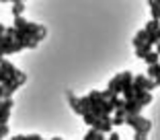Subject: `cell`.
Masks as SVG:
<instances>
[{"label": "cell", "instance_id": "obj_17", "mask_svg": "<svg viewBox=\"0 0 160 140\" xmlns=\"http://www.w3.org/2000/svg\"><path fill=\"white\" fill-rule=\"evenodd\" d=\"M82 120H84V124H86V126H90V128H92L94 124H97V120H99V117H94L92 113H84V116H82Z\"/></svg>", "mask_w": 160, "mask_h": 140}, {"label": "cell", "instance_id": "obj_3", "mask_svg": "<svg viewBox=\"0 0 160 140\" xmlns=\"http://www.w3.org/2000/svg\"><path fill=\"white\" fill-rule=\"evenodd\" d=\"M12 99H2L0 101V124H6L10 117V111H12Z\"/></svg>", "mask_w": 160, "mask_h": 140}, {"label": "cell", "instance_id": "obj_13", "mask_svg": "<svg viewBox=\"0 0 160 140\" xmlns=\"http://www.w3.org/2000/svg\"><path fill=\"white\" fill-rule=\"evenodd\" d=\"M84 140H105V134H101V132H97V130L90 128V130L84 134Z\"/></svg>", "mask_w": 160, "mask_h": 140}, {"label": "cell", "instance_id": "obj_11", "mask_svg": "<svg viewBox=\"0 0 160 140\" xmlns=\"http://www.w3.org/2000/svg\"><path fill=\"white\" fill-rule=\"evenodd\" d=\"M23 10H25V2H12V17L14 19H19V17H23Z\"/></svg>", "mask_w": 160, "mask_h": 140}, {"label": "cell", "instance_id": "obj_19", "mask_svg": "<svg viewBox=\"0 0 160 140\" xmlns=\"http://www.w3.org/2000/svg\"><path fill=\"white\" fill-rule=\"evenodd\" d=\"M150 103H152V93H146L144 99L140 101V105H142V107H146V105H150Z\"/></svg>", "mask_w": 160, "mask_h": 140}, {"label": "cell", "instance_id": "obj_12", "mask_svg": "<svg viewBox=\"0 0 160 140\" xmlns=\"http://www.w3.org/2000/svg\"><path fill=\"white\" fill-rule=\"evenodd\" d=\"M158 76H160V64L148 66V78H150V80H156Z\"/></svg>", "mask_w": 160, "mask_h": 140}, {"label": "cell", "instance_id": "obj_20", "mask_svg": "<svg viewBox=\"0 0 160 140\" xmlns=\"http://www.w3.org/2000/svg\"><path fill=\"white\" fill-rule=\"evenodd\" d=\"M14 83L19 84V87H21V84H25V83H27V74H25V72H19V76L14 78Z\"/></svg>", "mask_w": 160, "mask_h": 140}, {"label": "cell", "instance_id": "obj_10", "mask_svg": "<svg viewBox=\"0 0 160 140\" xmlns=\"http://www.w3.org/2000/svg\"><path fill=\"white\" fill-rule=\"evenodd\" d=\"M148 6L152 13V21H160V0H150Z\"/></svg>", "mask_w": 160, "mask_h": 140}, {"label": "cell", "instance_id": "obj_18", "mask_svg": "<svg viewBox=\"0 0 160 140\" xmlns=\"http://www.w3.org/2000/svg\"><path fill=\"white\" fill-rule=\"evenodd\" d=\"M8 83H10V78L6 76V72H4V70L0 68V84H2V87H6Z\"/></svg>", "mask_w": 160, "mask_h": 140}, {"label": "cell", "instance_id": "obj_23", "mask_svg": "<svg viewBox=\"0 0 160 140\" xmlns=\"http://www.w3.org/2000/svg\"><path fill=\"white\" fill-rule=\"evenodd\" d=\"M154 51H156V54H158V56H160V41L156 43V50H154Z\"/></svg>", "mask_w": 160, "mask_h": 140}, {"label": "cell", "instance_id": "obj_9", "mask_svg": "<svg viewBox=\"0 0 160 140\" xmlns=\"http://www.w3.org/2000/svg\"><path fill=\"white\" fill-rule=\"evenodd\" d=\"M132 84H133V74H132V72H127V70H125V72H121V93L125 89H129Z\"/></svg>", "mask_w": 160, "mask_h": 140}, {"label": "cell", "instance_id": "obj_16", "mask_svg": "<svg viewBox=\"0 0 160 140\" xmlns=\"http://www.w3.org/2000/svg\"><path fill=\"white\" fill-rule=\"evenodd\" d=\"M158 29H160V21H148V25H146L144 31L146 33H154V31H158Z\"/></svg>", "mask_w": 160, "mask_h": 140}, {"label": "cell", "instance_id": "obj_6", "mask_svg": "<svg viewBox=\"0 0 160 140\" xmlns=\"http://www.w3.org/2000/svg\"><path fill=\"white\" fill-rule=\"evenodd\" d=\"M107 91H111V93H113L115 97H119V95H121V72H119V74H115L113 78L109 80Z\"/></svg>", "mask_w": 160, "mask_h": 140}, {"label": "cell", "instance_id": "obj_22", "mask_svg": "<svg viewBox=\"0 0 160 140\" xmlns=\"http://www.w3.org/2000/svg\"><path fill=\"white\" fill-rule=\"evenodd\" d=\"M107 140H119V134L117 132H111V134H109V138Z\"/></svg>", "mask_w": 160, "mask_h": 140}, {"label": "cell", "instance_id": "obj_4", "mask_svg": "<svg viewBox=\"0 0 160 140\" xmlns=\"http://www.w3.org/2000/svg\"><path fill=\"white\" fill-rule=\"evenodd\" d=\"M0 68H2V70L6 72V76H8L10 80H14L17 76H19V72H21V70L17 68V66H14L12 62H8V60H2V62H0Z\"/></svg>", "mask_w": 160, "mask_h": 140}, {"label": "cell", "instance_id": "obj_25", "mask_svg": "<svg viewBox=\"0 0 160 140\" xmlns=\"http://www.w3.org/2000/svg\"><path fill=\"white\" fill-rule=\"evenodd\" d=\"M0 43H2V35H0Z\"/></svg>", "mask_w": 160, "mask_h": 140}, {"label": "cell", "instance_id": "obj_14", "mask_svg": "<svg viewBox=\"0 0 160 140\" xmlns=\"http://www.w3.org/2000/svg\"><path fill=\"white\" fill-rule=\"evenodd\" d=\"M158 60H160V56L156 54L154 50H152L150 54H148V56H144V62H146L148 66H152V64H158Z\"/></svg>", "mask_w": 160, "mask_h": 140}, {"label": "cell", "instance_id": "obj_2", "mask_svg": "<svg viewBox=\"0 0 160 140\" xmlns=\"http://www.w3.org/2000/svg\"><path fill=\"white\" fill-rule=\"evenodd\" d=\"M92 130L101 132V134H111L113 132V124H111V116H103L97 120V124L92 126Z\"/></svg>", "mask_w": 160, "mask_h": 140}, {"label": "cell", "instance_id": "obj_7", "mask_svg": "<svg viewBox=\"0 0 160 140\" xmlns=\"http://www.w3.org/2000/svg\"><path fill=\"white\" fill-rule=\"evenodd\" d=\"M132 43H133V47H142L144 46V43H148V33L144 31V29H142V31H138L136 35H133V39H132Z\"/></svg>", "mask_w": 160, "mask_h": 140}, {"label": "cell", "instance_id": "obj_1", "mask_svg": "<svg viewBox=\"0 0 160 140\" xmlns=\"http://www.w3.org/2000/svg\"><path fill=\"white\" fill-rule=\"evenodd\" d=\"M127 124V126H132L133 132H140V134L148 136V132H150L152 128V121L146 120V117H142V116H125V120H123Z\"/></svg>", "mask_w": 160, "mask_h": 140}, {"label": "cell", "instance_id": "obj_21", "mask_svg": "<svg viewBox=\"0 0 160 140\" xmlns=\"http://www.w3.org/2000/svg\"><path fill=\"white\" fill-rule=\"evenodd\" d=\"M6 136H8V126H6V124H2V126H0V140L6 138Z\"/></svg>", "mask_w": 160, "mask_h": 140}, {"label": "cell", "instance_id": "obj_8", "mask_svg": "<svg viewBox=\"0 0 160 140\" xmlns=\"http://www.w3.org/2000/svg\"><path fill=\"white\" fill-rule=\"evenodd\" d=\"M66 99H68V105L72 107V111L80 116V103H78V97H76L72 91H68V93H66Z\"/></svg>", "mask_w": 160, "mask_h": 140}, {"label": "cell", "instance_id": "obj_24", "mask_svg": "<svg viewBox=\"0 0 160 140\" xmlns=\"http://www.w3.org/2000/svg\"><path fill=\"white\" fill-rule=\"evenodd\" d=\"M2 93H4V87L0 84V101H2Z\"/></svg>", "mask_w": 160, "mask_h": 140}, {"label": "cell", "instance_id": "obj_5", "mask_svg": "<svg viewBox=\"0 0 160 140\" xmlns=\"http://www.w3.org/2000/svg\"><path fill=\"white\" fill-rule=\"evenodd\" d=\"M142 109L144 107H142L138 101H133V99L132 101H125V105H123V111H125L127 116H142Z\"/></svg>", "mask_w": 160, "mask_h": 140}, {"label": "cell", "instance_id": "obj_26", "mask_svg": "<svg viewBox=\"0 0 160 140\" xmlns=\"http://www.w3.org/2000/svg\"><path fill=\"white\" fill-rule=\"evenodd\" d=\"M0 126H2V124H0Z\"/></svg>", "mask_w": 160, "mask_h": 140}, {"label": "cell", "instance_id": "obj_15", "mask_svg": "<svg viewBox=\"0 0 160 140\" xmlns=\"http://www.w3.org/2000/svg\"><path fill=\"white\" fill-rule=\"evenodd\" d=\"M150 51H152V46H150V43H144L142 47H138V50H136V54H138L140 58H144V56H148Z\"/></svg>", "mask_w": 160, "mask_h": 140}]
</instances>
